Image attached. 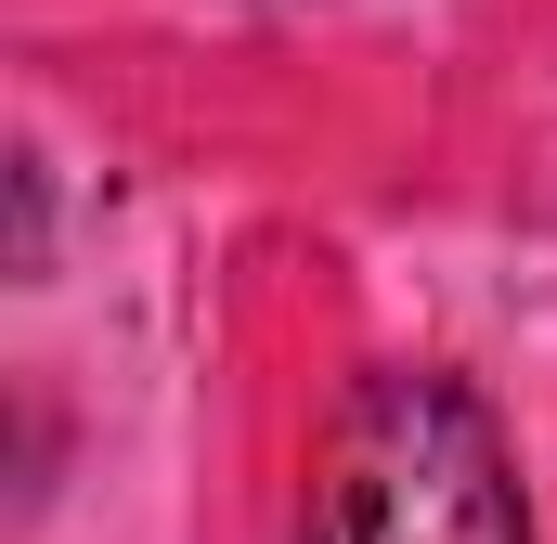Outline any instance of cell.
<instances>
[{"instance_id": "obj_1", "label": "cell", "mask_w": 557, "mask_h": 544, "mask_svg": "<svg viewBox=\"0 0 557 544\" xmlns=\"http://www.w3.org/2000/svg\"><path fill=\"white\" fill-rule=\"evenodd\" d=\"M298 544H532L506 428L480 415V390L416 376V363L363 376L350 415H337V441H324Z\"/></svg>"}]
</instances>
